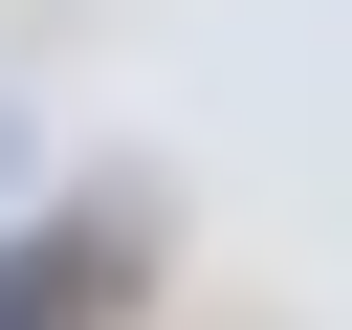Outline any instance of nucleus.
<instances>
[{
    "label": "nucleus",
    "instance_id": "nucleus-1",
    "mask_svg": "<svg viewBox=\"0 0 352 330\" xmlns=\"http://www.w3.org/2000/svg\"><path fill=\"white\" fill-rule=\"evenodd\" d=\"M110 308H132V242L110 220H22L0 242V330H110Z\"/></svg>",
    "mask_w": 352,
    "mask_h": 330
}]
</instances>
